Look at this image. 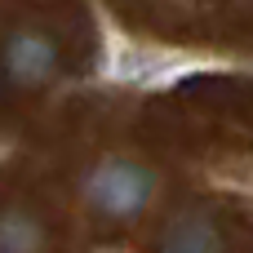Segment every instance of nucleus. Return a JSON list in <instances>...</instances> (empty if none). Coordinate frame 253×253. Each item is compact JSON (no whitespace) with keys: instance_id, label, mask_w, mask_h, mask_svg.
<instances>
[{"instance_id":"obj_2","label":"nucleus","mask_w":253,"mask_h":253,"mask_svg":"<svg viewBox=\"0 0 253 253\" xmlns=\"http://www.w3.org/2000/svg\"><path fill=\"white\" fill-rule=\"evenodd\" d=\"M53 67H58V49L40 31H18L4 49V71L18 84H40V80L53 76Z\"/></svg>"},{"instance_id":"obj_1","label":"nucleus","mask_w":253,"mask_h":253,"mask_svg":"<svg viewBox=\"0 0 253 253\" xmlns=\"http://www.w3.org/2000/svg\"><path fill=\"white\" fill-rule=\"evenodd\" d=\"M156 196V173L138 160H125V156H111L102 160L89 178H84V200L107 213V218H138Z\"/></svg>"},{"instance_id":"obj_4","label":"nucleus","mask_w":253,"mask_h":253,"mask_svg":"<svg viewBox=\"0 0 253 253\" xmlns=\"http://www.w3.org/2000/svg\"><path fill=\"white\" fill-rule=\"evenodd\" d=\"M40 249H44V227L22 209H4L0 213V253H40Z\"/></svg>"},{"instance_id":"obj_3","label":"nucleus","mask_w":253,"mask_h":253,"mask_svg":"<svg viewBox=\"0 0 253 253\" xmlns=\"http://www.w3.org/2000/svg\"><path fill=\"white\" fill-rule=\"evenodd\" d=\"M160 253H227V240L205 213H182L169 222Z\"/></svg>"}]
</instances>
